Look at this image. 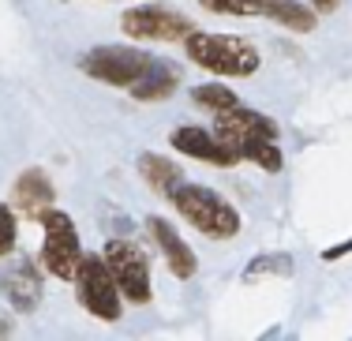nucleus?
<instances>
[{
  "label": "nucleus",
  "mask_w": 352,
  "mask_h": 341,
  "mask_svg": "<svg viewBox=\"0 0 352 341\" xmlns=\"http://www.w3.org/2000/svg\"><path fill=\"white\" fill-rule=\"evenodd\" d=\"M240 102H244V98L229 87V79H221V82H199V87H191V105H195V109H206L210 116L229 113L232 105H240Z\"/></svg>",
  "instance_id": "nucleus-16"
},
{
  "label": "nucleus",
  "mask_w": 352,
  "mask_h": 341,
  "mask_svg": "<svg viewBox=\"0 0 352 341\" xmlns=\"http://www.w3.org/2000/svg\"><path fill=\"white\" fill-rule=\"evenodd\" d=\"M0 296L15 315H34L45 300V270L30 255H15L0 270Z\"/></svg>",
  "instance_id": "nucleus-9"
},
{
  "label": "nucleus",
  "mask_w": 352,
  "mask_h": 341,
  "mask_svg": "<svg viewBox=\"0 0 352 341\" xmlns=\"http://www.w3.org/2000/svg\"><path fill=\"white\" fill-rule=\"evenodd\" d=\"M120 30L128 41H157V45H184V38L195 30V19L184 15L180 8L162 4V0H146V4H131L120 15Z\"/></svg>",
  "instance_id": "nucleus-5"
},
{
  "label": "nucleus",
  "mask_w": 352,
  "mask_h": 341,
  "mask_svg": "<svg viewBox=\"0 0 352 341\" xmlns=\"http://www.w3.org/2000/svg\"><path fill=\"white\" fill-rule=\"evenodd\" d=\"M169 146L184 157H195V162H206L214 169H236L240 154L217 135L214 128H203V124H180V128L169 131Z\"/></svg>",
  "instance_id": "nucleus-11"
},
{
  "label": "nucleus",
  "mask_w": 352,
  "mask_h": 341,
  "mask_svg": "<svg viewBox=\"0 0 352 341\" xmlns=\"http://www.w3.org/2000/svg\"><path fill=\"white\" fill-rule=\"evenodd\" d=\"M199 8L229 19H266L289 34H311L318 27V15L307 0H199Z\"/></svg>",
  "instance_id": "nucleus-3"
},
{
  "label": "nucleus",
  "mask_w": 352,
  "mask_h": 341,
  "mask_svg": "<svg viewBox=\"0 0 352 341\" xmlns=\"http://www.w3.org/2000/svg\"><path fill=\"white\" fill-rule=\"evenodd\" d=\"M72 285H75V304L87 315H94L98 322H120L124 319V293H120V285H116L109 263L102 259V252L82 255Z\"/></svg>",
  "instance_id": "nucleus-6"
},
{
  "label": "nucleus",
  "mask_w": 352,
  "mask_h": 341,
  "mask_svg": "<svg viewBox=\"0 0 352 341\" xmlns=\"http://www.w3.org/2000/svg\"><path fill=\"white\" fill-rule=\"evenodd\" d=\"M307 4H311V8H315V15L322 19V15H333V12H338L341 0H307Z\"/></svg>",
  "instance_id": "nucleus-21"
},
{
  "label": "nucleus",
  "mask_w": 352,
  "mask_h": 341,
  "mask_svg": "<svg viewBox=\"0 0 352 341\" xmlns=\"http://www.w3.org/2000/svg\"><path fill=\"white\" fill-rule=\"evenodd\" d=\"M146 232H150V240H154V248L162 252V259H165V266H169V274L176 281H191V278H195V274H199V255H195V248L180 236V229H176L169 218L150 214V218H146Z\"/></svg>",
  "instance_id": "nucleus-12"
},
{
  "label": "nucleus",
  "mask_w": 352,
  "mask_h": 341,
  "mask_svg": "<svg viewBox=\"0 0 352 341\" xmlns=\"http://www.w3.org/2000/svg\"><path fill=\"white\" fill-rule=\"evenodd\" d=\"M12 334H15V311L0 307V338H12Z\"/></svg>",
  "instance_id": "nucleus-20"
},
{
  "label": "nucleus",
  "mask_w": 352,
  "mask_h": 341,
  "mask_svg": "<svg viewBox=\"0 0 352 341\" xmlns=\"http://www.w3.org/2000/svg\"><path fill=\"white\" fill-rule=\"evenodd\" d=\"M214 131L240 154V162H244V154H248L255 143L281 135V128H278V120H274V116L251 109V105H244V102L232 105L229 113H217V116H214Z\"/></svg>",
  "instance_id": "nucleus-10"
},
{
  "label": "nucleus",
  "mask_w": 352,
  "mask_h": 341,
  "mask_svg": "<svg viewBox=\"0 0 352 341\" xmlns=\"http://www.w3.org/2000/svg\"><path fill=\"white\" fill-rule=\"evenodd\" d=\"M244 162H251L255 169H263V173H270V177H278V173L285 169V154H281L278 139H263V143H255L244 154Z\"/></svg>",
  "instance_id": "nucleus-18"
},
{
  "label": "nucleus",
  "mask_w": 352,
  "mask_h": 341,
  "mask_svg": "<svg viewBox=\"0 0 352 341\" xmlns=\"http://www.w3.org/2000/svg\"><path fill=\"white\" fill-rule=\"evenodd\" d=\"M8 203L19 210V218L38 221L45 210H53V206H56V184H53V177H49L41 165H27V169L15 177L12 199H8Z\"/></svg>",
  "instance_id": "nucleus-13"
},
{
  "label": "nucleus",
  "mask_w": 352,
  "mask_h": 341,
  "mask_svg": "<svg viewBox=\"0 0 352 341\" xmlns=\"http://www.w3.org/2000/svg\"><path fill=\"white\" fill-rule=\"evenodd\" d=\"M102 259L109 263L116 285L124 293V304L146 307L154 300V281H150V255L128 236H109L102 248Z\"/></svg>",
  "instance_id": "nucleus-7"
},
{
  "label": "nucleus",
  "mask_w": 352,
  "mask_h": 341,
  "mask_svg": "<svg viewBox=\"0 0 352 341\" xmlns=\"http://www.w3.org/2000/svg\"><path fill=\"white\" fill-rule=\"evenodd\" d=\"M79 72L87 79L102 82V87H116V90H128L142 72L154 64V56L139 45H94L79 56Z\"/></svg>",
  "instance_id": "nucleus-8"
},
{
  "label": "nucleus",
  "mask_w": 352,
  "mask_h": 341,
  "mask_svg": "<svg viewBox=\"0 0 352 341\" xmlns=\"http://www.w3.org/2000/svg\"><path fill=\"white\" fill-rule=\"evenodd\" d=\"M296 274V263L292 255L285 252H270V255H255L244 270V281H255V278H292Z\"/></svg>",
  "instance_id": "nucleus-17"
},
{
  "label": "nucleus",
  "mask_w": 352,
  "mask_h": 341,
  "mask_svg": "<svg viewBox=\"0 0 352 341\" xmlns=\"http://www.w3.org/2000/svg\"><path fill=\"white\" fill-rule=\"evenodd\" d=\"M165 199L173 203L176 218H180L184 226H191L206 240H232V236H240V229H244V218H240L236 206H232L221 191H214L206 184L180 180Z\"/></svg>",
  "instance_id": "nucleus-2"
},
{
  "label": "nucleus",
  "mask_w": 352,
  "mask_h": 341,
  "mask_svg": "<svg viewBox=\"0 0 352 341\" xmlns=\"http://www.w3.org/2000/svg\"><path fill=\"white\" fill-rule=\"evenodd\" d=\"M19 248V210L12 203H0V259H12Z\"/></svg>",
  "instance_id": "nucleus-19"
},
{
  "label": "nucleus",
  "mask_w": 352,
  "mask_h": 341,
  "mask_svg": "<svg viewBox=\"0 0 352 341\" xmlns=\"http://www.w3.org/2000/svg\"><path fill=\"white\" fill-rule=\"evenodd\" d=\"M139 177L146 180V188L154 191V195H169V191L184 180V165H176L173 157H165V154H154V151H146V154H139Z\"/></svg>",
  "instance_id": "nucleus-15"
},
{
  "label": "nucleus",
  "mask_w": 352,
  "mask_h": 341,
  "mask_svg": "<svg viewBox=\"0 0 352 341\" xmlns=\"http://www.w3.org/2000/svg\"><path fill=\"white\" fill-rule=\"evenodd\" d=\"M180 64H173V60H157L154 56V64H150L142 76L128 87V94L135 98L139 105H162V102H169V98L180 90Z\"/></svg>",
  "instance_id": "nucleus-14"
},
{
  "label": "nucleus",
  "mask_w": 352,
  "mask_h": 341,
  "mask_svg": "<svg viewBox=\"0 0 352 341\" xmlns=\"http://www.w3.org/2000/svg\"><path fill=\"white\" fill-rule=\"evenodd\" d=\"M184 56L206 76L217 79H251L263 68V53L251 38L221 34V30H191L184 38Z\"/></svg>",
  "instance_id": "nucleus-1"
},
{
  "label": "nucleus",
  "mask_w": 352,
  "mask_h": 341,
  "mask_svg": "<svg viewBox=\"0 0 352 341\" xmlns=\"http://www.w3.org/2000/svg\"><path fill=\"white\" fill-rule=\"evenodd\" d=\"M38 226H41V252H38L41 270H45L49 278L72 285L75 270H79L82 255H87L82 252V240H79V226L72 221L68 210H56V206L41 214Z\"/></svg>",
  "instance_id": "nucleus-4"
}]
</instances>
